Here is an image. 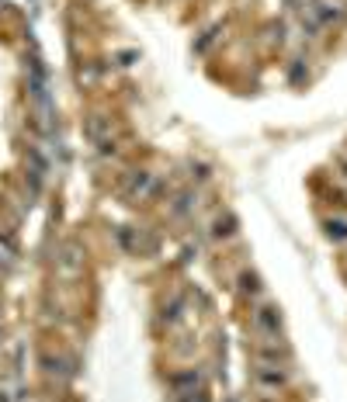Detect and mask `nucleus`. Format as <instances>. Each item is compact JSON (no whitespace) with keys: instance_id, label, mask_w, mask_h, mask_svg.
<instances>
[{"instance_id":"1","label":"nucleus","mask_w":347,"mask_h":402,"mask_svg":"<svg viewBox=\"0 0 347 402\" xmlns=\"http://www.w3.org/2000/svg\"><path fill=\"white\" fill-rule=\"evenodd\" d=\"M254 323H257V329L267 333V336H278V329H281V316H278V309H271V305L257 309V312H254Z\"/></svg>"},{"instance_id":"2","label":"nucleus","mask_w":347,"mask_h":402,"mask_svg":"<svg viewBox=\"0 0 347 402\" xmlns=\"http://www.w3.org/2000/svg\"><path fill=\"white\" fill-rule=\"evenodd\" d=\"M326 233H330V240L344 243L347 240V218H326Z\"/></svg>"}]
</instances>
